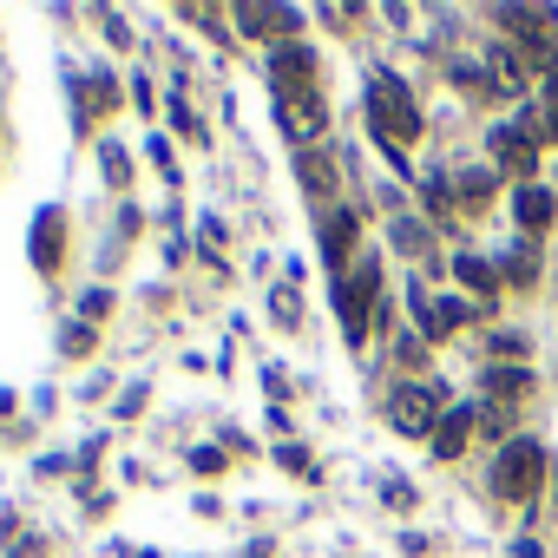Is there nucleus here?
Instances as JSON below:
<instances>
[{"label": "nucleus", "mask_w": 558, "mask_h": 558, "mask_svg": "<svg viewBox=\"0 0 558 558\" xmlns=\"http://www.w3.org/2000/svg\"><path fill=\"white\" fill-rule=\"evenodd\" d=\"M368 125H375V138L401 158V145H408V138H421V106H414V93H408L401 80H388V73H381V80L368 86Z\"/></svg>", "instance_id": "1"}, {"label": "nucleus", "mask_w": 558, "mask_h": 558, "mask_svg": "<svg viewBox=\"0 0 558 558\" xmlns=\"http://www.w3.org/2000/svg\"><path fill=\"white\" fill-rule=\"evenodd\" d=\"M538 480H545V447H538V440L499 447V460H493V493H499V499H532Z\"/></svg>", "instance_id": "2"}, {"label": "nucleus", "mask_w": 558, "mask_h": 558, "mask_svg": "<svg viewBox=\"0 0 558 558\" xmlns=\"http://www.w3.org/2000/svg\"><path fill=\"white\" fill-rule=\"evenodd\" d=\"M375 290H381V263H375V256H362L349 283H336V316H342V329H349L355 342L368 336V303H375Z\"/></svg>", "instance_id": "3"}, {"label": "nucleus", "mask_w": 558, "mask_h": 558, "mask_svg": "<svg viewBox=\"0 0 558 558\" xmlns=\"http://www.w3.org/2000/svg\"><path fill=\"white\" fill-rule=\"evenodd\" d=\"M388 421H395V434H434V421H440L434 388H421V381H395V395H388Z\"/></svg>", "instance_id": "4"}, {"label": "nucleus", "mask_w": 558, "mask_h": 558, "mask_svg": "<svg viewBox=\"0 0 558 558\" xmlns=\"http://www.w3.org/2000/svg\"><path fill=\"white\" fill-rule=\"evenodd\" d=\"M283 125H290V138H323V99H316V86H303V93H283Z\"/></svg>", "instance_id": "5"}, {"label": "nucleus", "mask_w": 558, "mask_h": 558, "mask_svg": "<svg viewBox=\"0 0 558 558\" xmlns=\"http://www.w3.org/2000/svg\"><path fill=\"white\" fill-rule=\"evenodd\" d=\"M532 158H538V138H532L525 125H519V132H493V165H499V171H519V178H525Z\"/></svg>", "instance_id": "6"}, {"label": "nucleus", "mask_w": 558, "mask_h": 558, "mask_svg": "<svg viewBox=\"0 0 558 558\" xmlns=\"http://www.w3.org/2000/svg\"><path fill=\"white\" fill-rule=\"evenodd\" d=\"M512 217L538 236V230H551V217H558V197L545 191V184H519V197H512Z\"/></svg>", "instance_id": "7"}, {"label": "nucleus", "mask_w": 558, "mask_h": 558, "mask_svg": "<svg viewBox=\"0 0 558 558\" xmlns=\"http://www.w3.org/2000/svg\"><path fill=\"white\" fill-rule=\"evenodd\" d=\"M466 434H473V408H453V414H447V421L434 427V453H440V460H460Z\"/></svg>", "instance_id": "8"}, {"label": "nucleus", "mask_w": 558, "mask_h": 558, "mask_svg": "<svg viewBox=\"0 0 558 558\" xmlns=\"http://www.w3.org/2000/svg\"><path fill=\"white\" fill-rule=\"evenodd\" d=\"M323 250H329V263L342 269V256L355 250V217H349V210H342V217H336V210L323 217Z\"/></svg>", "instance_id": "9"}, {"label": "nucleus", "mask_w": 558, "mask_h": 558, "mask_svg": "<svg viewBox=\"0 0 558 558\" xmlns=\"http://www.w3.org/2000/svg\"><path fill=\"white\" fill-rule=\"evenodd\" d=\"M236 21H243V27H256L263 40H283V34H296V21H290L283 8H236Z\"/></svg>", "instance_id": "10"}, {"label": "nucleus", "mask_w": 558, "mask_h": 558, "mask_svg": "<svg viewBox=\"0 0 558 558\" xmlns=\"http://www.w3.org/2000/svg\"><path fill=\"white\" fill-rule=\"evenodd\" d=\"M453 276H460L466 290H480V296H499V269L480 263V256H453Z\"/></svg>", "instance_id": "11"}, {"label": "nucleus", "mask_w": 558, "mask_h": 558, "mask_svg": "<svg viewBox=\"0 0 558 558\" xmlns=\"http://www.w3.org/2000/svg\"><path fill=\"white\" fill-rule=\"evenodd\" d=\"M296 171H303V184H310L316 197H329V191H336V165H329L323 151H303V158H296Z\"/></svg>", "instance_id": "12"}, {"label": "nucleus", "mask_w": 558, "mask_h": 558, "mask_svg": "<svg viewBox=\"0 0 558 558\" xmlns=\"http://www.w3.org/2000/svg\"><path fill=\"white\" fill-rule=\"evenodd\" d=\"M53 263H60V210L40 217V269H53Z\"/></svg>", "instance_id": "13"}, {"label": "nucleus", "mask_w": 558, "mask_h": 558, "mask_svg": "<svg viewBox=\"0 0 558 558\" xmlns=\"http://www.w3.org/2000/svg\"><path fill=\"white\" fill-rule=\"evenodd\" d=\"M460 191H466V204H486V197H493V178H486V171H466Z\"/></svg>", "instance_id": "14"}, {"label": "nucleus", "mask_w": 558, "mask_h": 558, "mask_svg": "<svg viewBox=\"0 0 558 558\" xmlns=\"http://www.w3.org/2000/svg\"><path fill=\"white\" fill-rule=\"evenodd\" d=\"M525 388H532V375H519V368L499 375V368H493V395H525Z\"/></svg>", "instance_id": "15"}, {"label": "nucleus", "mask_w": 558, "mask_h": 558, "mask_svg": "<svg viewBox=\"0 0 558 558\" xmlns=\"http://www.w3.org/2000/svg\"><path fill=\"white\" fill-rule=\"evenodd\" d=\"M545 132H551V145H558V80L545 86Z\"/></svg>", "instance_id": "16"}]
</instances>
